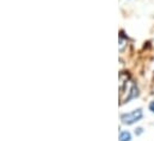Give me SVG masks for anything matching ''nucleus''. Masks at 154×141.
Returning a JSON list of instances; mask_svg holds the SVG:
<instances>
[{
  "label": "nucleus",
  "mask_w": 154,
  "mask_h": 141,
  "mask_svg": "<svg viewBox=\"0 0 154 141\" xmlns=\"http://www.w3.org/2000/svg\"><path fill=\"white\" fill-rule=\"evenodd\" d=\"M128 79H129V73L119 72V96H122V94L124 91V85L127 84Z\"/></svg>",
  "instance_id": "f03ea898"
},
{
  "label": "nucleus",
  "mask_w": 154,
  "mask_h": 141,
  "mask_svg": "<svg viewBox=\"0 0 154 141\" xmlns=\"http://www.w3.org/2000/svg\"><path fill=\"white\" fill-rule=\"evenodd\" d=\"M149 110H151L152 113H154V101L151 102V105H149Z\"/></svg>",
  "instance_id": "39448f33"
},
{
  "label": "nucleus",
  "mask_w": 154,
  "mask_h": 141,
  "mask_svg": "<svg viewBox=\"0 0 154 141\" xmlns=\"http://www.w3.org/2000/svg\"><path fill=\"white\" fill-rule=\"evenodd\" d=\"M141 119H142V110L141 109H136V110H133L131 113L121 115V121L124 125H133V123L140 121Z\"/></svg>",
  "instance_id": "f257e3e1"
},
{
  "label": "nucleus",
  "mask_w": 154,
  "mask_h": 141,
  "mask_svg": "<svg viewBox=\"0 0 154 141\" xmlns=\"http://www.w3.org/2000/svg\"><path fill=\"white\" fill-rule=\"evenodd\" d=\"M139 95V91H137V87L134 84L133 85V88H131V91H130V96L127 99V102L129 101V100H131V99H134V97H136Z\"/></svg>",
  "instance_id": "20e7f679"
},
{
  "label": "nucleus",
  "mask_w": 154,
  "mask_h": 141,
  "mask_svg": "<svg viewBox=\"0 0 154 141\" xmlns=\"http://www.w3.org/2000/svg\"><path fill=\"white\" fill-rule=\"evenodd\" d=\"M131 139V135H130V133L129 132H122L121 134H119V141H130Z\"/></svg>",
  "instance_id": "7ed1b4c3"
}]
</instances>
